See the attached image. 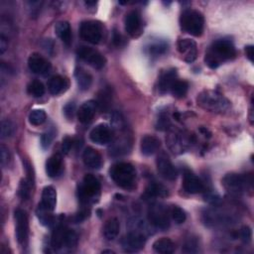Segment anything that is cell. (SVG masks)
<instances>
[{
	"instance_id": "1",
	"label": "cell",
	"mask_w": 254,
	"mask_h": 254,
	"mask_svg": "<svg viewBox=\"0 0 254 254\" xmlns=\"http://www.w3.org/2000/svg\"><path fill=\"white\" fill-rule=\"evenodd\" d=\"M236 56V50L231 40L219 39L213 42L205 56L206 65L211 69H216L222 64L233 60Z\"/></svg>"
},
{
	"instance_id": "2",
	"label": "cell",
	"mask_w": 254,
	"mask_h": 254,
	"mask_svg": "<svg viewBox=\"0 0 254 254\" xmlns=\"http://www.w3.org/2000/svg\"><path fill=\"white\" fill-rule=\"evenodd\" d=\"M110 178L120 188L131 190L135 186L136 170L133 165L126 162H119L111 166Z\"/></svg>"
},
{
	"instance_id": "3",
	"label": "cell",
	"mask_w": 254,
	"mask_h": 254,
	"mask_svg": "<svg viewBox=\"0 0 254 254\" xmlns=\"http://www.w3.org/2000/svg\"><path fill=\"white\" fill-rule=\"evenodd\" d=\"M198 105L211 112H224L230 108L231 103L216 90H204L197 99Z\"/></svg>"
},
{
	"instance_id": "4",
	"label": "cell",
	"mask_w": 254,
	"mask_h": 254,
	"mask_svg": "<svg viewBox=\"0 0 254 254\" xmlns=\"http://www.w3.org/2000/svg\"><path fill=\"white\" fill-rule=\"evenodd\" d=\"M181 29L186 33L200 37L202 36L205 27V19L203 14L195 9H186L180 16Z\"/></svg>"
},
{
	"instance_id": "5",
	"label": "cell",
	"mask_w": 254,
	"mask_h": 254,
	"mask_svg": "<svg viewBox=\"0 0 254 254\" xmlns=\"http://www.w3.org/2000/svg\"><path fill=\"white\" fill-rule=\"evenodd\" d=\"M79 199L83 204H90L97 201L101 195V183L91 174L85 176L78 190Z\"/></svg>"
},
{
	"instance_id": "6",
	"label": "cell",
	"mask_w": 254,
	"mask_h": 254,
	"mask_svg": "<svg viewBox=\"0 0 254 254\" xmlns=\"http://www.w3.org/2000/svg\"><path fill=\"white\" fill-rule=\"evenodd\" d=\"M252 177L236 173L228 174L222 179V186L232 194H241L252 187Z\"/></svg>"
},
{
	"instance_id": "7",
	"label": "cell",
	"mask_w": 254,
	"mask_h": 254,
	"mask_svg": "<svg viewBox=\"0 0 254 254\" xmlns=\"http://www.w3.org/2000/svg\"><path fill=\"white\" fill-rule=\"evenodd\" d=\"M170 212L161 204H153L148 209L149 224L158 230L165 231L170 227Z\"/></svg>"
},
{
	"instance_id": "8",
	"label": "cell",
	"mask_w": 254,
	"mask_h": 254,
	"mask_svg": "<svg viewBox=\"0 0 254 254\" xmlns=\"http://www.w3.org/2000/svg\"><path fill=\"white\" fill-rule=\"evenodd\" d=\"M80 35L83 40L97 45L99 44L104 35V27L101 22L95 20H87L82 22L80 26Z\"/></svg>"
},
{
	"instance_id": "9",
	"label": "cell",
	"mask_w": 254,
	"mask_h": 254,
	"mask_svg": "<svg viewBox=\"0 0 254 254\" xmlns=\"http://www.w3.org/2000/svg\"><path fill=\"white\" fill-rule=\"evenodd\" d=\"M77 53L80 59H82L84 62L88 64L89 66H91L94 69L100 70L106 66V59L98 50L87 46H82L78 49Z\"/></svg>"
},
{
	"instance_id": "10",
	"label": "cell",
	"mask_w": 254,
	"mask_h": 254,
	"mask_svg": "<svg viewBox=\"0 0 254 254\" xmlns=\"http://www.w3.org/2000/svg\"><path fill=\"white\" fill-rule=\"evenodd\" d=\"M204 217L206 225L212 227L230 225L234 219L233 214H232L230 212L222 211L220 209H212L207 211L206 213H204Z\"/></svg>"
},
{
	"instance_id": "11",
	"label": "cell",
	"mask_w": 254,
	"mask_h": 254,
	"mask_svg": "<svg viewBox=\"0 0 254 254\" xmlns=\"http://www.w3.org/2000/svg\"><path fill=\"white\" fill-rule=\"evenodd\" d=\"M16 221V237L21 245H26L29 235V222L28 215L25 211L18 209L15 211Z\"/></svg>"
},
{
	"instance_id": "12",
	"label": "cell",
	"mask_w": 254,
	"mask_h": 254,
	"mask_svg": "<svg viewBox=\"0 0 254 254\" xmlns=\"http://www.w3.org/2000/svg\"><path fill=\"white\" fill-rule=\"evenodd\" d=\"M124 26L127 34L132 38H137L142 33L141 15L137 10H132L126 14L124 18Z\"/></svg>"
},
{
	"instance_id": "13",
	"label": "cell",
	"mask_w": 254,
	"mask_h": 254,
	"mask_svg": "<svg viewBox=\"0 0 254 254\" xmlns=\"http://www.w3.org/2000/svg\"><path fill=\"white\" fill-rule=\"evenodd\" d=\"M157 170L164 179L168 181L176 180L178 176V171L176 167L172 164L169 157L165 153H161L157 158Z\"/></svg>"
},
{
	"instance_id": "14",
	"label": "cell",
	"mask_w": 254,
	"mask_h": 254,
	"mask_svg": "<svg viewBox=\"0 0 254 254\" xmlns=\"http://www.w3.org/2000/svg\"><path fill=\"white\" fill-rule=\"evenodd\" d=\"M146 237L144 234L130 231L122 239V247L126 252H137L141 250L146 242Z\"/></svg>"
},
{
	"instance_id": "15",
	"label": "cell",
	"mask_w": 254,
	"mask_h": 254,
	"mask_svg": "<svg viewBox=\"0 0 254 254\" xmlns=\"http://www.w3.org/2000/svg\"><path fill=\"white\" fill-rule=\"evenodd\" d=\"M113 132L110 129V127L106 124H99L92 128L89 133L90 140L99 145H106L112 140Z\"/></svg>"
},
{
	"instance_id": "16",
	"label": "cell",
	"mask_w": 254,
	"mask_h": 254,
	"mask_svg": "<svg viewBox=\"0 0 254 254\" xmlns=\"http://www.w3.org/2000/svg\"><path fill=\"white\" fill-rule=\"evenodd\" d=\"M177 49L187 63H193L197 59L198 46L192 39H180L177 44Z\"/></svg>"
},
{
	"instance_id": "17",
	"label": "cell",
	"mask_w": 254,
	"mask_h": 254,
	"mask_svg": "<svg viewBox=\"0 0 254 254\" xmlns=\"http://www.w3.org/2000/svg\"><path fill=\"white\" fill-rule=\"evenodd\" d=\"M28 67L32 73L45 76L51 70V64L39 54H32L28 59Z\"/></svg>"
},
{
	"instance_id": "18",
	"label": "cell",
	"mask_w": 254,
	"mask_h": 254,
	"mask_svg": "<svg viewBox=\"0 0 254 254\" xmlns=\"http://www.w3.org/2000/svg\"><path fill=\"white\" fill-rule=\"evenodd\" d=\"M183 188L187 193L192 194V195L202 193L205 190V186H204V183L202 182V180L189 170L185 171V173H184Z\"/></svg>"
},
{
	"instance_id": "19",
	"label": "cell",
	"mask_w": 254,
	"mask_h": 254,
	"mask_svg": "<svg viewBox=\"0 0 254 254\" xmlns=\"http://www.w3.org/2000/svg\"><path fill=\"white\" fill-rule=\"evenodd\" d=\"M83 160L85 165L90 169L98 170L103 166V157L101 153L91 147L85 148L83 154Z\"/></svg>"
},
{
	"instance_id": "20",
	"label": "cell",
	"mask_w": 254,
	"mask_h": 254,
	"mask_svg": "<svg viewBox=\"0 0 254 254\" xmlns=\"http://www.w3.org/2000/svg\"><path fill=\"white\" fill-rule=\"evenodd\" d=\"M176 80L178 79H177V72L175 69H171L164 72L160 76V78H159V82H158L159 92L162 94L169 92Z\"/></svg>"
},
{
	"instance_id": "21",
	"label": "cell",
	"mask_w": 254,
	"mask_h": 254,
	"mask_svg": "<svg viewBox=\"0 0 254 254\" xmlns=\"http://www.w3.org/2000/svg\"><path fill=\"white\" fill-rule=\"evenodd\" d=\"M63 172V159L60 154L52 155L46 162V173L50 178H57Z\"/></svg>"
},
{
	"instance_id": "22",
	"label": "cell",
	"mask_w": 254,
	"mask_h": 254,
	"mask_svg": "<svg viewBox=\"0 0 254 254\" xmlns=\"http://www.w3.org/2000/svg\"><path fill=\"white\" fill-rule=\"evenodd\" d=\"M98 109V104L93 101L85 102L78 110V118L82 123H88L93 118Z\"/></svg>"
},
{
	"instance_id": "23",
	"label": "cell",
	"mask_w": 254,
	"mask_h": 254,
	"mask_svg": "<svg viewBox=\"0 0 254 254\" xmlns=\"http://www.w3.org/2000/svg\"><path fill=\"white\" fill-rule=\"evenodd\" d=\"M161 146V141L156 136L146 135L142 138L140 148L141 152L145 156H152L155 154Z\"/></svg>"
},
{
	"instance_id": "24",
	"label": "cell",
	"mask_w": 254,
	"mask_h": 254,
	"mask_svg": "<svg viewBox=\"0 0 254 254\" xmlns=\"http://www.w3.org/2000/svg\"><path fill=\"white\" fill-rule=\"evenodd\" d=\"M69 86V82L66 78L62 76H54L50 79L48 83V88L51 94L58 95L65 91Z\"/></svg>"
},
{
	"instance_id": "25",
	"label": "cell",
	"mask_w": 254,
	"mask_h": 254,
	"mask_svg": "<svg viewBox=\"0 0 254 254\" xmlns=\"http://www.w3.org/2000/svg\"><path fill=\"white\" fill-rule=\"evenodd\" d=\"M56 204H57L56 190L52 186L45 187L42 193V202L40 205L53 212L56 208Z\"/></svg>"
},
{
	"instance_id": "26",
	"label": "cell",
	"mask_w": 254,
	"mask_h": 254,
	"mask_svg": "<svg viewBox=\"0 0 254 254\" xmlns=\"http://www.w3.org/2000/svg\"><path fill=\"white\" fill-rule=\"evenodd\" d=\"M55 32L57 36L65 43L70 45L72 42V30L70 23L67 21H60L55 26Z\"/></svg>"
},
{
	"instance_id": "27",
	"label": "cell",
	"mask_w": 254,
	"mask_h": 254,
	"mask_svg": "<svg viewBox=\"0 0 254 254\" xmlns=\"http://www.w3.org/2000/svg\"><path fill=\"white\" fill-rule=\"evenodd\" d=\"M153 249L157 253L171 254L175 251L176 245L170 238L163 237V238H160V239H157L153 243Z\"/></svg>"
},
{
	"instance_id": "28",
	"label": "cell",
	"mask_w": 254,
	"mask_h": 254,
	"mask_svg": "<svg viewBox=\"0 0 254 254\" xmlns=\"http://www.w3.org/2000/svg\"><path fill=\"white\" fill-rule=\"evenodd\" d=\"M67 228L64 225H58L52 233L51 245L54 249H60L64 246L65 243V235H66Z\"/></svg>"
},
{
	"instance_id": "29",
	"label": "cell",
	"mask_w": 254,
	"mask_h": 254,
	"mask_svg": "<svg viewBox=\"0 0 254 254\" xmlns=\"http://www.w3.org/2000/svg\"><path fill=\"white\" fill-rule=\"evenodd\" d=\"M120 231V224L117 218L112 217L106 222L104 228V235L107 240H113L117 237Z\"/></svg>"
},
{
	"instance_id": "30",
	"label": "cell",
	"mask_w": 254,
	"mask_h": 254,
	"mask_svg": "<svg viewBox=\"0 0 254 254\" xmlns=\"http://www.w3.org/2000/svg\"><path fill=\"white\" fill-rule=\"evenodd\" d=\"M168 144L170 149L175 153L184 152L186 146L188 145V140L181 133L171 134L168 138Z\"/></svg>"
},
{
	"instance_id": "31",
	"label": "cell",
	"mask_w": 254,
	"mask_h": 254,
	"mask_svg": "<svg viewBox=\"0 0 254 254\" xmlns=\"http://www.w3.org/2000/svg\"><path fill=\"white\" fill-rule=\"evenodd\" d=\"M75 77L79 88L82 90H86L90 87L92 83V77L90 74L85 72L83 68H77L75 71Z\"/></svg>"
},
{
	"instance_id": "32",
	"label": "cell",
	"mask_w": 254,
	"mask_h": 254,
	"mask_svg": "<svg viewBox=\"0 0 254 254\" xmlns=\"http://www.w3.org/2000/svg\"><path fill=\"white\" fill-rule=\"evenodd\" d=\"M145 195L147 198H165L168 196V190L158 183H150L147 187Z\"/></svg>"
},
{
	"instance_id": "33",
	"label": "cell",
	"mask_w": 254,
	"mask_h": 254,
	"mask_svg": "<svg viewBox=\"0 0 254 254\" xmlns=\"http://www.w3.org/2000/svg\"><path fill=\"white\" fill-rule=\"evenodd\" d=\"M167 49H168V44L164 41L159 40V41H155V42L148 44L146 47V53L149 56L158 57V56H161V55L165 54Z\"/></svg>"
},
{
	"instance_id": "34",
	"label": "cell",
	"mask_w": 254,
	"mask_h": 254,
	"mask_svg": "<svg viewBox=\"0 0 254 254\" xmlns=\"http://www.w3.org/2000/svg\"><path fill=\"white\" fill-rule=\"evenodd\" d=\"M189 89V84L186 81L176 80V82L173 84L170 92L177 99H183L186 97V94Z\"/></svg>"
},
{
	"instance_id": "35",
	"label": "cell",
	"mask_w": 254,
	"mask_h": 254,
	"mask_svg": "<svg viewBox=\"0 0 254 254\" xmlns=\"http://www.w3.org/2000/svg\"><path fill=\"white\" fill-rule=\"evenodd\" d=\"M36 213H37V216H38L39 220L41 221L42 225L47 226V227L54 225L55 219H54V216L52 215V211L44 208L43 206H41L39 204L38 209L36 211Z\"/></svg>"
},
{
	"instance_id": "36",
	"label": "cell",
	"mask_w": 254,
	"mask_h": 254,
	"mask_svg": "<svg viewBox=\"0 0 254 254\" xmlns=\"http://www.w3.org/2000/svg\"><path fill=\"white\" fill-rule=\"evenodd\" d=\"M47 119V114L43 109H33L29 114V122L34 126L42 125Z\"/></svg>"
},
{
	"instance_id": "37",
	"label": "cell",
	"mask_w": 254,
	"mask_h": 254,
	"mask_svg": "<svg viewBox=\"0 0 254 254\" xmlns=\"http://www.w3.org/2000/svg\"><path fill=\"white\" fill-rule=\"evenodd\" d=\"M27 91L33 98H41L45 93V86L40 81H33L28 85Z\"/></svg>"
},
{
	"instance_id": "38",
	"label": "cell",
	"mask_w": 254,
	"mask_h": 254,
	"mask_svg": "<svg viewBox=\"0 0 254 254\" xmlns=\"http://www.w3.org/2000/svg\"><path fill=\"white\" fill-rule=\"evenodd\" d=\"M170 215H171L172 219L178 225L184 224V222L186 221V218H187L186 212L178 206L172 207V209L170 210Z\"/></svg>"
},
{
	"instance_id": "39",
	"label": "cell",
	"mask_w": 254,
	"mask_h": 254,
	"mask_svg": "<svg viewBox=\"0 0 254 254\" xmlns=\"http://www.w3.org/2000/svg\"><path fill=\"white\" fill-rule=\"evenodd\" d=\"M110 102H111V94L110 91L108 89H103L102 93H100L99 97V103L98 106L101 107V109L103 110H107V108L110 106Z\"/></svg>"
},
{
	"instance_id": "40",
	"label": "cell",
	"mask_w": 254,
	"mask_h": 254,
	"mask_svg": "<svg viewBox=\"0 0 254 254\" xmlns=\"http://www.w3.org/2000/svg\"><path fill=\"white\" fill-rule=\"evenodd\" d=\"M15 130V125L12 121L6 119L1 122V138L5 139L10 137Z\"/></svg>"
},
{
	"instance_id": "41",
	"label": "cell",
	"mask_w": 254,
	"mask_h": 254,
	"mask_svg": "<svg viewBox=\"0 0 254 254\" xmlns=\"http://www.w3.org/2000/svg\"><path fill=\"white\" fill-rule=\"evenodd\" d=\"M78 234L73 231L67 228L66 231V235H65V243H64V246H66L67 248H74L77 246L78 244Z\"/></svg>"
},
{
	"instance_id": "42",
	"label": "cell",
	"mask_w": 254,
	"mask_h": 254,
	"mask_svg": "<svg viewBox=\"0 0 254 254\" xmlns=\"http://www.w3.org/2000/svg\"><path fill=\"white\" fill-rule=\"evenodd\" d=\"M32 186L33 185L30 183V181L28 179L21 181L20 186H19V196L21 197L22 200H28L30 198Z\"/></svg>"
},
{
	"instance_id": "43",
	"label": "cell",
	"mask_w": 254,
	"mask_h": 254,
	"mask_svg": "<svg viewBox=\"0 0 254 254\" xmlns=\"http://www.w3.org/2000/svg\"><path fill=\"white\" fill-rule=\"evenodd\" d=\"M199 248V242L197 237H189L184 244L183 251L187 253H194L197 252Z\"/></svg>"
},
{
	"instance_id": "44",
	"label": "cell",
	"mask_w": 254,
	"mask_h": 254,
	"mask_svg": "<svg viewBox=\"0 0 254 254\" xmlns=\"http://www.w3.org/2000/svg\"><path fill=\"white\" fill-rule=\"evenodd\" d=\"M157 129L158 130H167L171 127V120L167 114H161L157 121Z\"/></svg>"
},
{
	"instance_id": "45",
	"label": "cell",
	"mask_w": 254,
	"mask_h": 254,
	"mask_svg": "<svg viewBox=\"0 0 254 254\" xmlns=\"http://www.w3.org/2000/svg\"><path fill=\"white\" fill-rule=\"evenodd\" d=\"M54 137H55V131L53 129H49L47 131H45L42 136H41V145L44 149H47L52 141L54 140Z\"/></svg>"
},
{
	"instance_id": "46",
	"label": "cell",
	"mask_w": 254,
	"mask_h": 254,
	"mask_svg": "<svg viewBox=\"0 0 254 254\" xmlns=\"http://www.w3.org/2000/svg\"><path fill=\"white\" fill-rule=\"evenodd\" d=\"M73 144H74V140L70 136H66L63 139L62 142V152L64 154H68L71 151Z\"/></svg>"
},
{
	"instance_id": "47",
	"label": "cell",
	"mask_w": 254,
	"mask_h": 254,
	"mask_svg": "<svg viewBox=\"0 0 254 254\" xmlns=\"http://www.w3.org/2000/svg\"><path fill=\"white\" fill-rule=\"evenodd\" d=\"M0 154H1V165L5 167L10 160L9 150L4 145H1V147H0Z\"/></svg>"
},
{
	"instance_id": "48",
	"label": "cell",
	"mask_w": 254,
	"mask_h": 254,
	"mask_svg": "<svg viewBox=\"0 0 254 254\" xmlns=\"http://www.w3.org/2000/svg\"><path fill=\"white\" fill-rule=\"evenodd\" d=\"M251 234L252 233H251V230L249 227H243L239 232V237L245 243H247L251 240Z\"/></svg>"
},
{
	"instance_id": "49",
	"label": "cell",
	"mask_w": 254,
	"mask_h": 254,
	"mask_svg": "<svg viewBox=\"0 0 254 254\" xmlns=\"http://www.w3.org/2000/svg\"><path fill=\"white\" fill-rule=\"evenodd\" d=\"M75 111H76V106H75L74 103L68 104V105L65 106V108H64V112H65L66 116H67L69 119L73 118Z\"/></svg>"
},
{
	"instance_id": "50",
	"label": "cell",
	"mask_w": 254,
	"mask_h": 254,
	"mask_svg": "<svg viewBox=\"0 0 254 254\" xmlns=\"http://www.w3.org/2000/svg\"><path fill=\"white\" fill-rule=\"evenodd\" d=\"M88 215H89V211H87V210H83V211L79 212L75 215L74 220H75V222H82V221L85 220L86 217H88Z\"/></svg>"
},
{
	"instance_id": "51",
	"label": "cell",
	"mask_w": 254,
	"mask_h": 254,
	"mask_svg": "<svg viewBox=\"0 0 254 254\" xmlns=\"http://www.w3.org/2000/svg\"><path fill=\"white\" fill-rule=\"evenodd\" d=\"M7 48H8L7 39L3 34H1V36H0V53L3 54Z\"/></svg>"
},
{
	"instance_id": "52",
	"label": "cell",
	"mask_w": 254,
	"mask_h": 254,
	"mask_svg": "<svg viewBox=\"0 0 254 254\" xmlns=\"http://www.w3.org/2000/svg\"><path fill=\"white\" fill-rule=\"evenodd\" d=\"M245 53H246V56H247V58L249 59V61H250V62H253V56H254L253 46L249 45V46L245 47Z\"/></svg>"
},
{
	"instance_id": "53",
	"label": "cell",
	"mask_w": 254,
	"mask_h": 254,
	"mask_svg": "<svg viewBox=\"0 0 254 254\" xmlns=\"http://www.w3.org/2000/svg\"><path fill=\"white\" fill-rule=\"evenodd\" d=\"M113 43H114L116 46H120L121 43H122V37H121L120 34L116 33V31H115V33L113 34Z\"/></svg>"
},
{
	"instance_id": "54",
	"label": "cell",
	"mask_w": 254,
	"mask_h": 254,
	"mask_svg": "<svg viewBox=\"0 0 254 254\" xmlns=\"http://www.w3.org/2000/svg\"><path fill=\"white\" fill-rule=\"evenodd\" d=\"M103 253H114L112 250H104Z\"/></svg>"
}]
</instances>
